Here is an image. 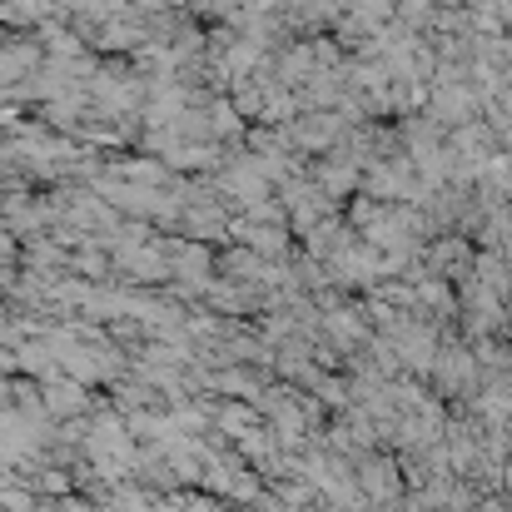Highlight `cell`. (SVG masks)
<instances>
[{
	"instance_id": "cell-1",
	"label": "cell",
	"mask_w": 512,
	"mask_h": 512,
	"mask_svg": "<svg viewBox=\"0 0 512 512\" xmlns=\"http://www.w3.org/2000/svg\"><path fill=\"white\" fill-rule=\"evenodd\" d=\"M383 343H388V348H393V358H398L403 368H413V373H428V368L438 363L433 329H423V324H403V329H393Z\"/></svg>"
},
{
	"instance_id": "cell-2",
	"label": "cell",
	"mask_w": 512,
	"mask_h": 512,
	"mask_svg": "<svg viewBox=\"0 0 512 512\" xmlns=\"http://www.w3.org/2000/svg\"><path fill=\"white\" fill-rule=\"evenodd\" d=\"M363 483H368L373 498H383L388 508H398V498H403V478H398L393 458H368V463H363Z\"/></svg>"
}]
</instances>
